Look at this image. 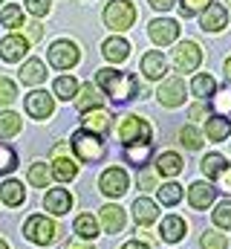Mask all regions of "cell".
I'll return each mask as SVG.
<instances>
[{
	"mask_svg": "<svg viewBox=\"0 0 231 249\" xmlns=\"http://www.w3.org/2000/svg\"><path fill=\"white\" fill-rule=\"evenodd\" d=\"M148 35L156 47H168V44H176L179 38V23L173 18H153L148 23Z\"/></svg>",
	"mask_w": 231,
	"mask_h": 249,
	"instance_id": "9c48e42d",
	"label": "cell"
},
{
	"mask_svg": "<svg viewBox=\"0 0 231 249\" xmlns=\"http://www.w3.org/2000/svg\"><path fill=\"white\" fill-rule=\"evenodd\" d=\"M20 124L23 122H20L17 113H12V110H0V136H3V139L20 133Z\"/></svg>",
	"mask_w": 231,
	"mask_h": 249,
	"instance_id": "d6a6232c",
	"label": "cell"
},
{
	"mask_svg": "<svg viewBox=\"0 0 231 249\" xmlns=\"http://www.w3.org/2000/svg\"><path fill=\"white\" fill-rule=\"evenodd\" d=\"M130 186V180H127V174L121 171V168H107L101 177H99V191L101 194H107V197H121L124 191Z\"/></svg>",
	"mask_w": 231,
	"mask_h": 249,
	"instance_id": "8fae6325",
	"label": "cell"
},
{
	"mask_svg": "<svg viewBox=\"0 0 231 249\" xmlns=\"http://www.w3.org/2000/svg\"><path fill=\"white\" fill-rule=\"evenodd\" d=\"M52 90H55L58 99H64V102H69V99H75V93L81 90V84L75 81V75H61L52 81Z\"/></svg>",
	"mask_w": 231,
	"mask_h": 249,
	"instance_id": "f546056e",
	"label": "cell"
},
{
	"mask_svg": "<svg viewBox=\"0 0 231 249\" xmlns=\"http://www.w3.org/2000/svg\"><path fill=\"white\" fill-rule=\"evenodd\" d=\"M176 3H179V12L185 18H194V15H202L211 0H176Z\"/></svg>",
	"mask_w": 231,
	"mask_h": 249,
	"instance_id": "f35d334b",
	"label": "cell"
},
{
	"mask_svg": "<svg viewBox=\"0 0 231 249\" xmlns=\"http://www.w3.org/2000/svg\"><path fill=\"white\" fill-rule=\"evenodd\" d=\"M15 96H17V87H15V81H9L6 75H0V107L12 105V102H15Z\"/></svg>",
	"mask_w": 231,
	"mask_h": 249,
	"instance_id": "b9f144b4",
	"label": "cell"
},
{
	"mask_svg": "<svg viewBox=\"0 0 231 249\" xmlns=\"http://www.w3.org/2000/svg\"><path fill=\"white\" fill-rule=\"evenodd\" d=\"M17 168V154L9 145H0V174H12Z\"/></svg>",
	"mask_w": 231,
	"mask_h": 249,
	"instance_id": "74e56055",
	"label": "cell"
},
{
	"mask_svg": "<svg viewBox=\"0 0 231 249\" xmlns=\"http://www.w3.org/2000/svg\"><path fill=\"white\" fill-rule=\"evenodd\" d=\"M0 26H6V29H23V9L17 3H6V9H0Z\"/></svg>",
	"mask_w": 231,
	"mask_h": 249,
	"instance_id": "f1b7e54d",
	"label": "cell"
},
{
	"mask_svg": "<svg viewBox=\"0 0 231 249\" xmlns=\"http://www.w3.org/2000/svg\"><path fill=\"white\" fill-rule=\"evenodd\" d=\"M20 81L26 84V87H38V84H44L47 81V67L41 58H29V61H23L20 67Z\"/></svg>",
	"mask_w": 231,
	"mask_h": 249,
	"instance_id": "ac0fdd59",
	"label": "cell"
},
{
	"mask_svg": "<svg viewBox=\"0 0 231 249\" xmlns=\"http://www.w3.org/2000/svg\"><path fill=\"white\" fill-rule=\"evenodd\" d=\"M0 249H9V244H6V241H0Z\"/></svg>",
	"mask_w": 231,
	"mask_h": 249,
	"instance_id": "816d5d0a",
	"label": "cell"
},
{
	"mask_svg": "<svg viewBox=\"0 0 231 249\" xmlns=\"http://www.w3.org/2000/svg\"><path fill=\"white\" fill-rule=\"evenodd\" d=\"M156 96H159V102H162L165 107H179V105H185V96H188L185 81H182V78H168V81H162V87L156 90Z\"/></svg>",
	"mask_w": 231,
	"mask_h": 249,
	"instance_id": "5bb4252c",
	"label": "cell"
},
{
	"mask_svg": "<svg viewBox=\"0 0 231 249\" xmlns=\"http://www.w3.org/2000/svg\"><path fill=\"white\" fill-rule=\"evenodd\" d=\"M44 206H47V212H52V214H66V212L72 209V194H69L66 188H52V191L44 197Z\"/></svg>",
	"mask_w": 231,
	"mask_h": 249,
	"instance_id": "ffe728a7",
	"label": "cell"
},
{
	"mask_svg": "<svg viewBox=\"0 0 231 249\" xmlns=\"http://www.w3.org/2000/svg\"><path fill=\"white\" fill-rule=\"evenodd\" d=\"M202 174L211 177L220 191L231 194V165L226 162V157H220V154H205V157H202Z\"/></svg>",
	"mask_w": 231,
	"mask_h": 249,
	"instance_id": "52a82bcc",
	"label": "cell"
},
{
	"mask_svg": "<svg viewBox=\"0 0 231 249\" xmlns=\"http://www.w3.org/2000/svg\"><path fill=\"white\" fill-rule=\"evenodd\" d=\"M23 9L29 15H35V18H47L52 12V3L50 0H23Z\"/></svg>",
	"mask_w": 231,
	"mask_h": 249,
	"instance_id": "60d3db41",
	"label": "cell"
},
{
	"mask_svg": "<svg viewBox=\"0 0 231 249\" xmlns=\"http://www.w3.org/2000/svg\"><path fill=\"white\" fill-rule=\"evenodd\" d=\"M156 171H159V174H165V177H176V174L182 171V157H179V154H173V151L159 154V157H156Z\"/></svg>",
	"mask_w": 231,
	"mask_h": 249,
	"instance_id": "83f0119b",
	"label": "cell"
},
{
	"mask_svg": "<svg viewBox=\"0 0 231 249\" xmlns=\"http://www.w3.org/2000/svg\"><path fill=\"white\" fill-rule=\"evenodd\" d=\"M116 136H118V142H121L124 148H130V145H150L153 130H150L148 119L130 113V116H121V119H118V124H116Z\"/></svg>",
	"mask_w": 231,
	"mask_h": 249,
	"instance_id": "7a4b0ae2",
	"label": "cell"
},
{
	"mask_svg": "<svg viewBox=\"0 0 231 249\" xmlns=\"http://www.w3.org/2000/svg\"><path fill=\"white\" fill-rule=\"evenodd\" d=\"M226 3H231V0H226Z\"/></svg>",
	"mask_w": 231,
	"mask_h": 249,
	"instance_id": "db71d44e",
	"label": "cell"
},
{
	"mask_svg": "<svg viewBox=\"0 0 231 249\" xmlns=\"http://www.w3.org/2000/svg\"><path fill=\"white\" fill-rule=\"evenodd\" d=\"M47 61L52 64L55 70H72L75 64L81 61V50H78L75 41L61 38V41H52V44H50V50H47Z\"/></svg>",
	"mask_w": 231,
	"mask_h": 249,
	"instance_id": "277c9868",
	"label": "cell"
},
{
	"mask_svg": "<svg viewBox=\"0 0 231 249\" xmlns=\"http://www.w3.org/2000/svg\"><path fill=\"white\" fill-rule=\"evenodd\" d=\"M199 26H202V32H223L226 26H229V12H226V6L223 3H208V9L199 15Z\"/></svg>",
	"mask_w": 231,
	"mask_h": 249,
	"instance_id": "7c38bea8",
	"label": "cell"
},
{
	"mask_svg": "<svg viewBox=\"0 0 231 249\" xmlns=\"http://www.w3.org/2000/svg\"><path fill=\"white\" fill-rule=\"evenodd\" d=\"M110 113L107 110H90V113H84V119H81V130H90V133H96V136H104L107 130H110Z\"/></svg>",
	"mask_w": 231,
	"mask_h": 249,
	"instance_id": "e0dca14e",
	"label": "cell"
},
{
	"mask_svg": "<svg viewBox=\"0 0 231 249\" xmlns=\"http://www.w3.org/2000/svg\"><path fill=\"white\" fill-rule=\"evenodd\" d=\"M139 70L145 72V78L159 81V78L168 72V58H165V53H162V50H150V53H145L142 61H139Z\"/></svg>",
	"mask_w": 231,
	"mask_h": 249,
	"instance_id": "4fadbf2b",
	"label": "cell"
},
{
	"mask_svg": "<svg viewBox=\"0 0 231 249\" xmlns=\"http://www.w3.org/2000/svg\"><path fill=\"white\" fill-rule=\"evenodd\" d=\"M148 157H150V145H130V148H124V160L130 165H145Z\"/></svg>",
	"mask_w": 231,
	"mask_h": 249,
	"instance_id": "d590c367",
	"label": "cell"
},
{
	"mask_svg": "<svg viewBox=\"0 0 231 249\" xmlns=\"http://www.w3.org/2000/svg\"><path fill=\"white\" fill-rule=\"evenodd\" d=\"M148 3H150V6H153L156 12H168V9H171L176 0H148Z\"/></svg>",
	"mask_w": 231,
	"mask_h": 249,
	"instance_id": "7dc6e473",
	"label": "cell"
},
{
	"mask_svg": "<svg viewBox=\"0 0 231 249\" xmlns=\"http://www.w3.org/2000/svg\"><path fill=\"white\" fill-rule=\"evenodd\" d=\"M217 90H220V87H217L214 75H208V72H199V75H194V81H191V93H194L197 99H214Z\"/></svg>",
	"mask_w": 231,
	"mask_h": 249,
	"instance_id": "cb8c5ba5",
	"label": "cell"
},
{
	"mask_svg": "<svg viewBox=\"0 0 231 249\" xmlns=\"http://www.w3.org/2000/svg\"><path fill=\"white\" fill-rule=\"evenodd\" d=\"M133 217H136V223H139V226H148V223H153V220L159 217V209H156V203H153V200L139 197V200L133 203Z\"/></svg>",
	"mask_w": 231,
	"mask_h": 249,
	"instance_id": "7402d4cb",
	"label": "cell"
},
{
	"mask_svg": "<svg viewBox=\"0 0 231 249\" xmlns=\"http://www.w3.org/2000/svg\"><path fill=\"white\" fill-rule=\"evenodd\" d=\"M182 235H185V220L176 217V214H168L162 220V241L165 244H176V241H182Z\"/></svg>",
	"mask_w": 231,
	"mask_h": 249,
	"instance_id": "484cf974",
	"label": "cell"
},
{
	"mask_svg": "<svg viewBox=\"0 0 231 249\" xmlns=\"http://www.w3.org/2000/svg\"><path fill=\"white\" fill-rule=\"evenodd\" d=\"M26 177H29V183H32L35 188L50 186V180H52V165H47V162H32Z\"/></svg>",
	"mask_w": 231,
	"mask_h": 249,
	"instance_id": "4dcf8cb0",
	"label": "cell"
},
{
	"mask_svg": "<svg viewBox=\"0 0 231 249\" xmlns=\"http://www.w3.org/2000/svg\"><path fill=\"white\" fill-rule=\"evenodd\" d=\"M205 113H208V107H205V105H194V107H191V116H188V119H202Z\"/></svg>",
	"mask_w": 231,
	"mask_h": 249,
	"instance_id": "c3c4849f",
	"label": "cell"
},
{
	"mask_svg": "<svg viewBox=\"0 0 231 249\" xmlns=\"http://www.w3.org/2000/svg\"><path fill=\"white\" fill-rule=\"evenodd\" d=\"M214 113L217 116H229L231 113V90H217L214 93Z\"/></svg>",
	"mask_w": 231,
	"mask_h": 249,
	"instance_id": "ab89813d",
	"label": "cell"
},
{
	"mask_svg": "<svg viewBox=\"0 0 231 249\" xmlns=\"http://www.w3.org/2000/svg\"><path fill=\"white\" fill-rule=\"evenodd\" d=\"M23 232H26V241L38 244V247H50V244H55V238H58V226L50 217H44V214L29 217L26 226H23Z\"/></svg>",
	"mask_w": 231,
	"mask_h": 249,
	"instance_id": "5b68a950",
	"label": "cell"
},
{
	"mask_svg": "<svg viewBox=\"0 0 231 249\" xmlns=\"http://www.w3.org/2000/svg\"><path fill=\"white\" fill-rule=\"evenodd\" d=\"M229 133H231V122L226 116H211L205 122V136L211 142H223V139H229Z\"/></svg>",
	"mask_w": 231,
	"mask_h": 249,
	"instance_id": "4316f807",
	"label": "cell"
},
{
	"mask_svg": "<svg viewBox=\"0 0 231 249\" xmlns=\"http://www.w3.org/2000/svg\"><path fill=\"white\" fill-rule=\"evenodd\" d=\"M26 53H29V41L23 35H6L0 41V58L6 64H15L20 58H26Z\"/></svg>",
	"mask_w": 231,
	"mask_h": 249,
	"instance_id": "9a60e30c",
	"label": "cell"
},
{
	"mask_svg": "<svg viewBox=\"0 0 231 249\" xmlns=\"http://www.w3.org/2000/svg\"><path fill=\"white\" fill-rule=\"evenodd\" d=\"M75 174H78V165L72 162V160H66V157H58L55 162H52V177L61 180V183H69V180H75Z\"/></svg>",
	"mask_w": 231,
	"mask_h": 249,
	"instance_id": "1f68e13d",
	"label": "cell"
},
{
	"mask_svg": "<svg viewBox=\"0 0 231 249\" xmlns=\"http://www.w3.org/2000/svg\"><path fill=\"white\" fill-rule=\"evenodd\" d=\"M182 200V186H176V183H165V186H159V203H165V206H176Z\"/></svg>",
	"mask_w": 231,
	"mask_h": 249,
	"instance_id": "8d00e7d4",
	"label": "cell"
},
{
	"mask_svg": "<svg viewBox=\"0 0 231 249\" xmlns=\"http://www.w3.org/2000/svg\"><path fill=\"white\" fill-rule=\"evenodd\" d=\"M214 223H217L220 229H231V203L229 200L214 209Z\"/></svg>",
	"mask_w": 231,
	"mask_h": 249,
	"instance_id": "7bdbcfd3",
	"label": "cell"
},
{
	"mask_svg": "<svg viewBox=\"0 0 231 249\" xmlns=\"http://www.w3.org/2000/svg\"><path fill=\"white\" fill-rule=\"evenodd\" d=\"M99 217H101V226L107 229V232H121L124 229V212H121V206H104L101 212H99Z\"/></svg>",
	"mask_w": 231,
	"mask_h": 249,
	"instance_id": "603a6c76",
	"label": "cell"
},
{
	"mask_svg": "<svg viewBox=\"0 0 231 249\" xmlns=\"http://www.w3.org/2000/svg\"><path fill=\"white\" fill-rule=\"evenodd\" d=\"M130 44L124 41V38H118V35H113V38H107L104 44H101V55L107 58L110 64H121V61H127L130 58Z\"/></svg>",
	"mask_w": 231,
	"mask_h": 249,
	"instance_id": "2e32d148",
	"label": "cell"
},
{
	"mask_svg": "<svg viewBox=\"0 0 231 249\" xmlns=\"http://www.w3.org/2000/svg\"><path fill=\"white\" fill-rule=\"evenodd\" d=\"M23 38H26L29 44H38V41L44 38V26H41L38 20H29V23H23Z\"/></svg>",
	"mask_w": 231,
	"mask_h": 249,
	"instance_id": "ee69618b",
	"label": "cell"
},
{
	"mask_svg": "<svg viewBox=\"0 0 231 249\" xmlns=\"http://www.w3.org/2000/svg\"><path fill=\"white\" fill-rule=\"evenodd\" d=\"M153 186H156V177H153L150 171H142V174H139V188L148 191V188H153Z\"/></svg>",
	"mask_w": 231,
	"mask_h": 249,
	"instance_id": "bcb514c9",
	"label": "cell"
},
{
	"mask_svg": "<svg viewBox=\"0 0 231 249\" xmlns=\"http://www.w3.org/2000/svg\"><path fill=\"white\" fill-rule=\"evenodd\" d=\"M75 235H81V238H96V235H99V220H96L93 214H81V217L75 220Z\"/></svg>",
	"mask_w": 231,
	"mask_h": 249,
	"instance_id": "e575fe53",
	"label": "cell"
},
{
	"mask_svg": "<svg viewBox=\"0 0 231 249\" xmlns=\"http://www.w3.org/2000/svg\"><path fill=\"white\" fill-rule=\"evenodd\" d=\"M179 142H182L188 151H199V148H202V133H199L194 124H182V127H179Z\"/></svg>",
	"mask_w": 231,
	"mask_h": 249,
	"instance_id": "836d02e7",
	"label": "cell"
},
{
	"mask_svg": "<svg viewBox=\"0 0 231 249\" xmlns=\"http://www.w3.org/2000/svg\"><path fill=\"white\" fill-rule=\"evenodd\" d=\"M23 105H26V113H29L32 119H50L52 110H55L52 93H47V90H32Z\"/></svg>",
	"mask_w": 231,
	"mask_h": 249,
	"instance_id": "30bf717a",
	"label": "cell"
},
{
	"mask_svg": "<svg viewBox=\"0 0 231 249\" xmlns=\"http://www.w3.org/2000/svg\"><path fill=\"white\" fill-rule=\"evenodd\" d=\"M75 107H78L81 113L99 110V107H101V96H99V87H96V84H81V90H78V99H75Z\"/></svg>",
	"mask_w": 231,
	"mask_h": 249,
	"instance_id": "44dd1931",
	"label": "cell"
},
{
	"mask_svg": "<svg viewBox=\"0 0 231 249\" xmlns=\"http://www.w3.org/2000/svg\"><path fill=\"white\" fill-rule=\"evenodd\" d=\"M171 58H173V67H176L179 72H194V70L202 64V47H199L197 41H179V44L173 47Z\"/></svg>",
	"mask_w": 231,
	"mask_h": 249,
	"instance_id": "ba28073f",
	"label": "cell"
},
{
	"mask_svg": "<svg viewBox=\"0 0 231 249\" xmlns=\"http://www.w3.org/2000/svg\"><path fill=\"white\" fill-rule=\"evenodd\" d=\"M96 84L104 96H110L116 105H124L130 102L136 93H139V78L133 72H118V70H96Z\"/></svg>",
	"mask_w": 231,
	"mask_h": 249,
	"instance_id": "6da1fadb",
	"label": "cell"
},
{
	"mask_svg": "<svg viewBox=\"0 0 231 249\" xmlns=\"http://www.w3.org/2000/svg\"><path fill=\"white\" fill-rule=\"evenodd\" d=\"M223 70H226V78L231 81V55L226 58V64H223Z\"/></svg>",
	"mask_w": 231,
	"mask_h": 249,
	"instance_id": "f907efd6",
	"label": "cell"
},
{
	"mask_svg": "<svg viewBox=\"0 0 231 249\" xmlns=\"http://www.w3.org/2000/svg\"><path fill=\"white\" fill-rule=\"evenodd\" d=\"M188 203L194 206V209H208V206H214V186H208V183H191L188 188Z\"/></svg>",
	"mask_w": 231,
	"mask_h": 249,
	"instance_id": "d6986e66",
	"label": "cell"
},
{
	"mask_svg": "<svg viewBox=\"0 0 231 249\" xmlns=\"http://www.w3.org/2000/svg\"><path fill=\"white\" fill-rule=\"evenodd\" d=\"M69 145H72V151H75V157H78L81 162H96L99 157H104L101 136H96V133H90V130H78Z\"/></svg>",
	"mask_w": 231,
	"mask_h": 249,
	"instance_id": "8992f818",
	"label": "cell"
},
{
	"mask_svg": "<svg viewBox=\"0 0 231 249\" xmlns=\"http://www.w3.org/2000/svg\"><path fill=\"white\" fill-rule=\"evenodd\" d=\"M0 3H6V0H0Z\"/></svg>",
	"mask_w": 231,
	"mask_h": 249,
	"instance_id": "f5cc1de1",
	"label": "cell"
},
{
	"mask_svg": "<svg viewBox=\"0 0 231 249\" xmlns=\"http://www.w3.org/2000/svg\"><path fill=\"white\" fill-rule=\"evenodd\" d=\"M136 23V6L133 0H110L104 6V26L113 32H127Z\"/></svg>",
	"mask_w": 231,
	"mask_h": 249,
	"instance_id": "3957f363",
	"label": "cell"
},
{
	"mask_svg": "<svg viewBox=\"0 0 231 249\" xmlns=\"http://www.w3.org/2000/svg\"><path fill=\"white\" fill-rule=\"evenodd\" d=\"M226 247H229V241L223 235H214V232L202 235V249H226Z\"/></svg>",
	"mask_w": 231,
	"mask_h": 249,
	"instance_id": "f6af8a7d",
	"label": "cell"
},
{
	"mask_svg": "<svg viewBox=\"0 0 231 249\" xmlns=\"http://www.w3.org/2000/svg\"><path fill=\"white\" fill-rule=\"evenodd\" d=\"M0 200H3L6 206H20V203L26 200V188L20 186L17 180H3V186H0Z\"/></svg>",
	"mask_w": 231,
	"mask_h": 249,
	"instance_id": "d4e9b609",
	"label": "cell"
},
{
	"mask_svg": "<svg viewBox=\"0 0 231 249\" xmlns=\"http://www.w3.org/2000/svg\"><path fill=\"white\" fill-rule=\"evenodd\" d=\"M121 249H150L148 244H142V241H130V244H124Z\"/></svg>",
	"mask_w": 231,
	"mask_h": 249,
	"instance_id": "681fc988",
	"label": "cell"
}]
</instances>
